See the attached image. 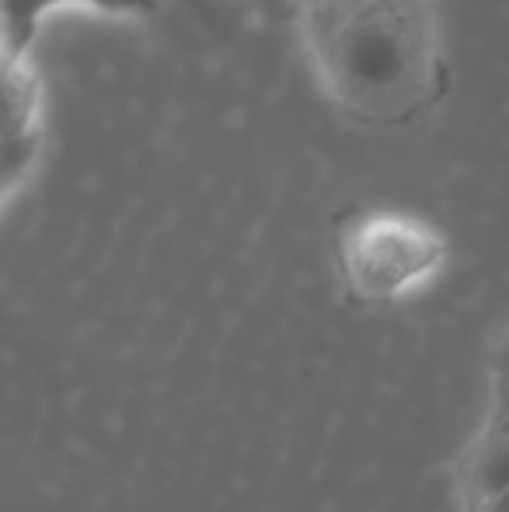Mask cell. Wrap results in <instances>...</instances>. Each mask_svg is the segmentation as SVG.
I'll return each mask as SVG.
<instances>
[{
    "label": "cell",
    "instance_id": "277c9868",
    "mask_svg": "<svg viewBox=\"0 0 509 512\" xmlns=\"http://www.w3.org/2000/svg\"><path fill=\"white\" fill-rule=\"evenodd\" d=\"M67 7L143 18V14H154L161 0H4V56H32L46 14L67 11Z\"/></svg>",
    "mask_w": 509,
    "mask_h": 512
},
{
    "label": "cell",
    "instance_id": "5b68a950",
    "mask_svg": "<svg viewBox=\"0 0 509 512\" xmlns=\"http://www.w3.org/2000/svg\"><path fill=\"white\" fill-rule=\"evenodd\" d=\"M471 495H496L509 488V384H499V405L492 415L485 436L478 439L475 453H471V471H468Z\"/></svg>",
    "mask_w": 509,
    "mask_h": 512
},
{
    "label": "cell",
    "instance_id": "3957f363",
    "mask_svg": "<svg viewBox=\"0 0 509 512\" xmlns=\"http://www.w3.org/2000/svg\"><path fill=\"white\" fill-rule=\"evenodd\" d=\"M42 143V84L32 56H4V199L28 178Z\"/></svg>",
    "mask_w": 509,
    "mask_h": 512
},
{
    "label": "cell",
    "instance_id": "6da1fadb",
    "mask_svg": "<svg viewBox=\"0 0 509 512\" xmlns=\"http://www.w3.org/2000/svg\"><path fill=\"white\" fill-rule=\"evenodd\" d=\"M293 21L325 95L367 126H405L443 98L433 0H297Z\"/></svg>",
    "mask_w": 509,
    "mask_h": 512
},
{
    "label": "cell",
    "instance_id": "ba28073f",
    "mask_svg": "<svg viewBox=\"0 0 509 512\" xmlns=\"http://www.w3.org/2000/svg\"><path fill=\"white\" fill-rule=\"evenodd\" d=\"M496 366H499V384H509V331L503 335V345H499Z\"/></svg>",
    "mask_w": 509,
    "mask_h": 512
},
{
    "label": "cell",
    "instance_id": "7a4b0ae2",
    "mask_svg": "<svg viewBox=\"0 0 509 512\" xmlns=\"http://www.w3.org/2000/svg\"><path fill=\"white\" fill-rule=\"evenodd\" d=\"M447 262V241L433 223L408 213H367L342 230L339 265L360 304H387L419 290Z\"/></svg>",
    "mask_w": 509,
    "mask_h": 512
},
{
    "label": "cell",
    "instance_id": "52a82bcc",
    "mask_svg": "<svg viewBox=\"0 0 509 512\" xmlns=\"http://www.w3.org/2000/svg\"><path fill=\"white\" fill-rule=\"evenodd\" d=\"M475 512H509V488H506V492L475 499Z\"/></svg>",
    "mask_w": 509,
    "mask_h": 512
},
{
    "label": "cell",
    "instance_id": "8992f818",
    "mask_svg": "<svg viewBox=\"0 0 509 512\" xmlns=\"http://www.w3.org/2000/svg\"><path fill=\"white\" fill-rule=\"evenodd\" d=\"M245 4L255 7V11H262V14H286V18H293L297 0H245Z\"/></svg>",
    "mask_w": 509,
    "mask_h": 512
}]
</instances>
